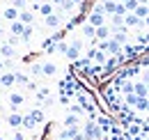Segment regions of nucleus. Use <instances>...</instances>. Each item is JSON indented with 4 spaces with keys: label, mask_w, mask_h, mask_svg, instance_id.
I'll list each match as a JSON object with an SVG mask.
<instances>
[{
    "label": "nucleus",
    "mask_w": 149,
    "mask_h": 140,
    "mask_svg": "<svg viewBox=\"0 0 149 140\" xmlns=\"http://www.w3.org/2000/svg\"><path fill=\"white\" fill-rule=\"evenodd\" d=\"M147 90H149V83H147Z\"/></svg>",
    "instance_id": "nucleus-41"
},
{
    "label": "nucleus",
    "mask_w": 149,
    "mask_h": 140,
    "mask_svg": "<svg viewBox=\"0 0 149 140\" xmlns=\"http://www.w3.org/2000/svg\"><path fill=\"white\" fill-rule=\"evenodd\" d=\"M138 99H140V97H138L135 92H131V94H124V104H126V106H131V108H135Z\"/></svg>",
    "instance_id": "nucleus-22"
},
{
    "label": "nucleus",
    "mask_w": 149,
    "mask_h": 140,
    "mask_svg": "<svg viewBox=\"0 0 149 140\" xmlns=\"http://www.w3.org/2000/svg\"><path fill=\"white\" fill-rule=\"evenodd\" d=\"M138 2H140V5H149V0H138Z\"/></svg>",
    "instance_id": "nucleus-38"
},
{
    "label": "nucleus",
    "mask_w": 149,
    "mask_h": 140,
    "mask_svg": "<svg viewBox=\"0 0 149 140\" xmlns=\"http://www.w3.org/2000/svg\"><path fill=\"white\" fill-rule=\"evenodd\" d=\"M80 55H83V39H74L71 44H69V51H67V60H71V62H76V60H80Z\"/></svg>",
    "instance_id": "nucleus-3"
},
{
    "label": "nucleus",
    "mask_w": 149,
    "mask_h": 140,
    "mask_svg": "<svg viewBox=\"0 0 149 140\" xmlns=\"http://www.w3.org/2000/svg\"><path fill=\"white\" fill-rule=\"evenodd\" d=\"M133 92H135L138 97H149L147 83H142V80H133Z\"/></svg>",
    "instance_id": "nucleus-13"
},
{
    "label": "nucleus",
    "mask_w": 149,
    "mask_h": 140,
    "mask_svg": "<svg viewBox=\"0 0 149 140\" xmlns=\"http://www.w3.org/2000/svg\"><path fill=\"white\" fill-rule=\"evenodd\" d=\"M69 113H74V115H78V117H83V115H85V108H83V106L76 101V104L69 106Z\"/></svg>",
    "instance_id": "nucleus-27"
},
{
    "label": "nucleus",
    "mask_w": 149,
    "mask_h": 140,
    "mask_svg": "<svg viewBox=\"0 0 149 140\" xmlns=\"http://www.w3.org/2000/svg\"><path fill=\"white\" fill-rule=\"evenodd\" d=\"M57 140H67V138H60V136H57Z\"/></svg>",
    "instance_id": "nucleus-40"
},
{
    "label": "nucleus",
    "mask_w": 149,
    "mask_h": 140,
    "mask_svg": "<svg viewBox=\"0 0 149 140\" xmlns=\"http://www.w3.org/2000/svg\"><path fill=\"white\" fill-rule=\"evenodd\" d=\"M14 76H16V85H25V88H30V83H32V80H30L23 71H14Z\"/></svg>",
    "instance_id": "nucleus-19"
},
{
    "label": "nucleus",
    "mask_w": 149,
    "mask_h": 140,
    "mask_svg": "<svg viewBox=\"0 0 149 140\" xmlns=\"http://www.w3.org/2000/svg\"><path fill=\"white\" fill-rule=\"evenodd\" d=\"M110 25H112V28H126V25H124V16L112 14V16H110Z\"/></svg>",
    "instance_id": "nucleus-25"
},
{
    "label": "nucleus",
    "mask_w": 149,
    "mask_h": 140,
    "mask_svg": "<svg viewBox=\"0 0 149 140\" xmlns=\"http://www.w3.org/2000/svg\"><path fill=\"white\" fill-rule=\"evenodd\" d=\"M64 14H62V12H60V9H55V12H53V14H51V16H46L44 18V25H46V28H51V30H60V25H62V23H64Z\"/></svg>",
    "instance_id": "nucleus-2"
},
{
    "label": "nucleus",
    "mask_w": 149,
    "mask_h": 140,
    "mask_svg": "<svg viewBox=\"0 0 149 140\" xmlns=\"http://www.w3.org/2000/svg\"><path fill=\"white\" fill-rule=\"evenodd\" d=\"M5 35V25H2V21H0V37Z\"/></svg>",
    "instance_id": "nucleus-36"
},
{
    "label": "nucleus",
    "mask_w": 149,
    "mask_h": 140,
    "mask_svg": "<svg viewBox=\"0 0 149 140\" xmlns=\"http://www.w3.org/2000/svg\"><path fill=\"white\" fill-rule=\"evenodd\" d=\"M138 5H140L138 0H126V2H124V7H126V12H135V7H138Z\"/></svg>",
    "instance_id": "nucleus-31"
},
{
    "label": "nucleus",
    "mask_w": 149,
    "mask_h": 140,
    "mask_svg": "<svg viewBox=\"0 0 149 140\" xmlns=\"http://www.w3.org/2000/svg\"><path fill=\"white\" fill-rule=\"evenodd\" d=\"M0 57H2V60H12V57H16L14 46L7 44V41H2V44H0Z\"/></svg>",
    "instance_id": "nucleus-9"
},
{
    "label": "nucleus",
    "mask_w": 149,
    "mask_h": 140,
    "mask_svg": "<svg viewBox=\"0 0 149 140\" xmlns=\"http://www.w3.org/2000/svg\"><path fill=\"white\" fill-rule=\"evenodd\" d=\"M145 28H149V16H147V18H145Z\"/></svg>",
    "instance_id": "nucleus-39"
},
{
    "label": "nucleus",
    "mask_w": 149,
    "mask_h": 140,
    "mask_svg": "<svg viewBox=\"0 0 149 140\" xmlns=\"http://www.w3.org/2000/svg\"><path fill=\"white\" fill-rule=\"evenodd\" d=\"M32 35H35V25H25V30H23V35H21V41H23V44H30Z\"/></svg>",
    "instance_id": "nucleus-18"
},
{
    "label": "nucleus",
    "mask_w": 149,
    "mask_h": 140,
    "mask_svg": "<svg viewBox=\"0 0 149 140\" xmlns=\"http://www.w3.org/2000/svg\"><path fill=\"white\" fill-rule=\"evenodd\" d=\"M67 51H69V44H67V41H57V44H55V53L67 55Z\"/></svg>",
    "instance_id": "nucleus-28"
},
{
    "label": "nucleus",
    "mask_w": 149,
    "mask_h": 140,
    "mask_svg": "<svg viewBox=\"0 0 149 140\" xmlns=\"http://www.w3.org/2000/svg\"><path fill=\"white\" fill-rule=\"evenodd\" d=\"M71 140H87V138H85V136H83V131H80V133H76Z\"/></svg>",
    "instance_id": "nucleus-33"
},
{
    "label": "nucleus",
    "mask_w": 149,
    "mask_h": 140,
    "mask_svg": "<svg viewBox=\"0 0 149 140\" xmlns=\"http://www.w3.org/2000/svg\"><path fill=\"white\" fill-rule=\"evenodd\" d=\"M71 2H74V5H78V7H80V5H85L87 0H71Z\"/></svg>",
    "instance_id": "nucleus-34"
},
{
    "label": "nucleus",
    "mask_w": 149,
    "mask_h": 140,
    "mask_svg": "<svg viewBox=\"0 0 149 140\" xmlns=\"http://www.w3.org/2000/svg\"><path fill=\"white\" fill-rule=\"evenodd\" d=\"M23 104H25L23 92H9V106H12V113H14V110H19Z\"/></svg>",
    "instance_id": "nucleus-6"
},
{
    "label": "nucleus",
    "mask_w": 149,
    "mask_h": 140,
    "mask_svg": "<svg viewBox=\"0 0 149 140\" xmlns=\"http://www.w3.org/2000/svg\"><path fill=\"white\" fill-rule=\"evenodd\" d=\"M51 2H53V5H55V7H60V5H62V2H64V0H51Z\"/></svg>",
    "instance_id": "nucleus-35"
},
{
    "label": "nucleus",
    "mask_w": 149,
    "mask_h": 140,
    "mask_svg": "<svg viewBox=\"0 0 149 140\" xmlns=\"http://www.w3.org/2000/svg\"><path fill=\"white\" fill-rule=\"evenodd\" d=\"M94 122L101 126V131H103V133H110L112 129H115V122H112V120L108 117V115H106V113H99V117H96Z\"/></svg>",
    "instance_id": "nucleus-4"
},
{
    "label": "nucleus",
    "mask_w": 149,
    "mask_h": 140,
    "mask_svg": "<svg viewBox=\"0 0 149 140\" xmlns=\"http://www.w3.org/2000/svg\"><path fill=\"white\" fill-rule=\"evenodd\" d=\"M0 85H5V88L16 85V76H14V71H5V74H0Z\"/></svg>",
    "instance_id": "nucleus-10"
},
{
    "label": "nucleus",
    "mask_w": 149,
    "mask_h": 140,
    "mask_svg": "<svg viewBox=\"0 0 149 140\" xmlns=\"http://www.w3.org/2000/svg\"><path fill=\"white\" fill-rule=\"evenodd\" d=\"M23 30H25V25H23L21 21H12V23H9V35L21 37V35H23Z\"/></svg>",
    "instance_id": "nucleus-16"
},
{
    "label": "nucleus",
    "mask_w": 149,
    "mask_h": 140,
    "mask_svg": "<svg viewBox=\"0 0 149 140\" xmlns=\"http://www.w3.org/2000/svg\"><path fill=\"white\" fill-rule=\"evenodd\" d=\"M30 115L35 117V122H37V124H41L44 120H46V115H44V110H41V108H32V110H30Z\"/></svg>",
    "instance_id": "nucleus-23"
},
{
    "label": "nucleus",
    "mask_w": 149,
    "mask_h": 140,
    "mask_svg": "<svg viewBox=\"0 0 149 140\" xmlns=\"http://www.w3.org/2000/svg\"><path fill=\"white\" fill-rule=\"evenodd\" d=\"M80 120H83V117H78V115H74V113H69V115H67V117H64V126H80Z\"/></svg>",
    "instance_id": "nucleus-17"
},
{
    "label": "nucleus",
    "mask_w": 149,
    "mask_h": 140,
    "mask_svg": "<svg viewBox=\"0 0 149 140\" xmlns=\"http://www.w3.org/2000/svg\"><path fill=\"white\" fill-rule=\"evenodd\" d=\"M37 126V122H35V117L28 113V115H23V129H35Z\"/></svg>",
    "instance_id": "nucleus-26"
},
{
    "label": "nucleus",
    "mask_w": 149,
    "mask_h": 140,
    "mask_svg": "<svg viewBox=\"0 0 149 140\" xmlns=\"http://www.w3.org/2000/svg\"><path fill=\"white\" fill-rule=\"evenodd\" d=\"M7 124H9L12 129H21V126H23V115H21L19 110L9 113V115H7Z\"/></svg>",
    "instance_id": "nucleus-7"
},
{
    "label": "nucleus",
    "mask_w": 149,
    "mask_h": 140,
    "mask_svg": "<svg viewBox=\"0 0 149 140\" xmlns=\"http://www.w3.org/2000/svg\"><path fill=\"white\" fill-rule=\"evenodd\" d=\"M110 32H112V28H110V25H101V28H96V35H94V39H96V41L110 39Z\"/></svg>",
    "instance_id": "nucleus-11"
},
{
    "label": "nucleus",
    "mask_w": 149,
    "mask_h": 140,
    "mask_svg": "<svg viewBox=\"0 0 149 140\" xmlns=\"http://www.w3.org/2000/svg\"><path fill=\"white\" fill-rule=\"evenodd\" d=\"M0 69H5V60L2 57H0Z\"/></svg>",
    "instance_id": "nucleus-37"
},
{
    "label": "nucleus",
    "mask_w": 149,
    "mask_h": 140,
    "mask_svg": "<svg viewBox=\"0 0 149 140\" xmlns=\"http://www.w3.org/2000/svg\"><path fill=\"white\" fill-rule=\"evenodd\" d=\"M133 14H135V16H138V18H142V21H145V18L149 16V5H138Z\"/></svg>",
    "instance_id": "nucleus-20"
},
{
    "label": "nucleus",
    "mask_w": 149,
    "mask_h": 140,
    "mask_svg": "<svg viewBox=\"0 0 149 140\" xmlns=\"http://www.w3.org/2000/svg\"><path fill=\"white\" fill-rule=\"evenodd\" d=\"M28 2H30V0H12V7H16V9H28Z\"/></svg>",
    "instance_id": "nucleus-29"
},
{
    "label": "nucleus",
    "mask_w": 149,
    "mask_h": 140,
    "mask_svg": "<svg viewBox=\"0 0 149 140\" xmlns=\"http://www.w3.org/2000/svg\"><path fill=\"white\" fill-rule=\"evenodd\" d=\"M80 35L85 37V39H94V35H96V28H94L92 23H87V21H85V23L80 25Z\"/></svg>",
    "instance_id": "nucleus-12"
},
{
    "label": "nucleus",
    "mask_w": 149,
    "mask_h": 140,
    "mask_svg": "<svg viewBox=\"0 0 149 140\" xmlns=\"http://www.w3.org/2000/svg\"><path fill=\"white\" fill-rule=\"evenodd\" d=\"M19 21L23 23V25H35L37 14H35L32 9H21V12H19Z\"/></svg>",
    "instance_id": "nucleus-5"
},
{
    "label": "nucleus",
    "mask_w": 149,
    "mask_h": 140,
    "mask_svg": "<svg viewBox=\"0 0 149 140\" xmlns=\"http://www.w3.org/2000/svg\"><path fill=\"white\" fill-rule=\"evenodd\" d=\"M83 136L87 140H101L106 133L101 131V126L94 122V120H87V122H83Z\"/></svg>",
    "instance_id": "nucleus-1"
},
{
    "label": "nucleus",
    "mask_w": 149,
    "mask_h": 140,
    "mask_svg": "<svg viewBox=\"0 0 149 140\" xmlns=\"http://www.w3.org/2000/svg\"><path fill=\"white\" fill-rule=\"evenodd\" d=\"M147 108H149V97H140L138 104H135V110L138 113H147Z\"/></svg>",
    "instance_id": "nucleus-21"
},
{
    "label": "nucleus",
    "mask_w": 149,
    "mask_h": 140,
    "mask_svg": "<svg viewBox=\"0 0 149 140\" xmlns=\"http://www.w3.org/2000/svg\"><path fill=\"white\" fill-rule=\"evenodd\" d=\"M2 21H7V23L19 21V9H16V7H12V5H7V7L2 9Z\"/></svg>",
    "instance_id": "nucleus-8"
},
{
    "label": "nucleus",
    "mask_w": 149,
    "mask_h": 140,
    "mask_svg": "<svg viewBox=\"0 0 149 140\" xmlns=\"http://www.w3.org/2000/svg\"><path fill=\"white\" fill-rule=\"evenodd\" d=\"M12 140H25V136H23L21 131H16V133H14V138H12Z\"/></svg>",
    "instance_id": "nucleus-32"
},
{
    "label": "nucleus",
    "mask_w": 149,
    "mask_h": 140,
    "mask_svg": "<svg viewBox=\"0 0 149 140\" xmlns=\"http://www.w3.org/2000/svg\"><path fill=\"white\" fill-rule=\"evenodd\" d=\"M30 74L32 76H41V62H32L30 64Z\"/></svg>",
    "instance_id": "nucleus-30"
},
{
    "label": "nucleus",
    "mask_w": 149,
    "mask_h": 140,
    "mask_svg": "<svg viewBox=\"0 0 149 140\" xmlns=\"http://www.w3.org/2000/svg\"><path fill=\"white\" fill-rule=\"evenodd\" d=\"M51 99V90L48 88H39L37 90V101H48Z\"/></svg>",
    "instance_id": "nucleus-24"
},
{
    "label": "nucleus",
    "mask_w": 149,
    "mask_h": 140,
    "mask_svg": "<svg viewBox=\"0 0 149 140\" xmlns=\"http://www.w3.org/2000/svg\"><path fill=\"white\" fill-rule=\"evenodd\" d=\"M57 64L55 62H41V76H55Z\"/></svg>",
    "instance_id": "nucleus-14"
},
{
    "label": "nucleus",
    "mask_w": 149,
    "mask_h": 140,
    "mask_svg": "<svg viewBox=\"0 0 149 140\" xmlns=\"http://www.w3.org/2000/svg\"><path fill=\"white\" fill-rule=\"evenodd\" d=\"M55 9H60V12L67 16V14H71V12H76V9H78V5H74L71 0H64V2H62L60 7H55Z\"/></svg>",
    "instance_id": "nucleus-15"
}]
</instances>
